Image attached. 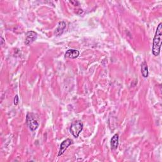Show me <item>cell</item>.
I'll list each match as a JSON object with an SVG mask.
<instances>
[{"label": "cell", "mask_w": 162, "mask_h": 162, "mask_svg": "<svg viewBox=\"0 0 162 162\" xmlns=\"http://www.w3.org/2000/svg\"><path fill=\"white\" fill-rule=\"evenodd\" d=\"M161 38H162V24L160 23L157 27V31L153 39L152 53L154 56H157L160 55L161 46Z\"/></svg>", "instance_id": "cell-1"}, {"label": "cell", "mask_w": 162, "mask_h": 162, "mask_svg": "<svg viewBox=\"0 0 162 162\" xmlns=\"http://www.w3.org/2000/svg\"><path fill=\"white\" fill-rule=\"evenodd\" d=\"M27 124L28 127V128L32 132L35 131L39 125L38 120L35 118V115L32 113H28L27 115L26 118Z\"/></svg>", "instance_id": "cell-2"}, {"label": "cell", "mask_w": 162, "mask_h": 162, "mask_svg": "<svg viewBox=\"0 0 162 162\" xmlns=\"http://www.w3.org/2000/svg\"><path fill=\"white\" fill-rule=\"evenodd\" d=\"M83 127H84L83 123L81 121L77 120L74 122H73L71 124L70 126V133L73 135L74 137L77 138L79 137L81 131L82 130Z\"/></svg>", "instance_id": "cell-3"}, {"label": "cell", "mask_w": 162, "mask_h": 162, "mask_svg": "<svg viewBox=\"0 0 162 162\" xmlns=\"http://www.w3.org/2000/svg\"><path fill=\"white\" fill-rule=\"evenodd\" d=\"M72 143H73V141L72 140H70V139H67V140L63 141L60 145V151H59V153H58V157H60V156H62L63 153L65 152V151L67 149L68 146H70Z\"/></svg>", "instance_id": "cell-4"}, {"label": "cell", "mask_w": 162, "mask_h": 162, "mask_svg": "<svg viewBox=\"0 0 162 162\" xmlns=\"http://www.w3.org/2000/svg\"><path fill=\"white\" fill-rule=\"evenodd\" d=\"M38 34L36 32L34 31H28L26 34V38L25 43L26 45H29L32 44L34 40L37 39Z\"/></svg>", "instance_id": "cell-5"}, {"label": "cell", "mask_w": 162, "mask_h": 162, "mask_svg": "<svg viewBox=\"0 0 162 162\" xmlns=\"http://www.w3.org/2000/svg\"><path fill=\"white\" fill-rule=\"evenodd\" d=\"M79 54L80 53L78 50L71 49V50H68L66 51L65 56L66 58H68L75 59V58H77L79 56Z\"/></svg>", "instance_id": "cell-6"}, {"label": "cell", "mask_w": 162, "mask_h": 162, "mask_svg": "<svg viewBox=\"0 0 162 162\" xmlns=\"http://www.w3.org/2000/svg\"><path fill=\"white\" fill-rule=\"evenodd\" d=\"M66 28V24L65 22H64L63 21L60 22L58 23V27L56 28V31H55V34L57 36H60L61 34H63V31Z\"/></svg>", "instance_id": "cell-7"}, {"label": "cell", "mask_w": 162, "mask_h": 162, "mask_svg": "<svg viewBox=\"0 0 162 162\" xmlns=\"http://www.w3.org/2000/svg\"><path fill=\"white\" fill-rule=\"evenodd\" d=\"M111 148L112 149H116L119 144V136L118 134H115L112 138L111 141Z\"/></svg>", "instance_id": "cell-8"}, {"label": "cell", "mask_w": 162, "mask_h": 162, "mask_svg": "<svg viewBox=\"0 0 162 162\" xmlns=\"http://www.w3.org/2000/svg\"><path fill=\"white\" fill-rule=\"evenodd\" d=\"M141 72L143 77L146 78L148 77V67L146 62H144L141 65Z\"/></svg>", "instance_id": "cell-9"}, {"label": "cell", "mask_w": 162, "mask_h": 162, "mask_svg": "<svg viewBox=\"0 0 162 162\" xmlns=\"http://www.w3.org/2000/svg\"><path fill=\"white\" fill-rule=\"evenodd\" d=\"M19 96L18 95H16L15 97L14 98V105L15 106L16 105H18V104H19Z\"/></svg>", "instance_id": "cell-10"}, {"label": "cell", "mask_w": 162, "mask_h": 162, "mask_svg": "<svg viewBox=\"0 0 162 162\" xmlns=\"http://www.w3.org/2000/svg\"><path fill=\"white\" fill-rule=\"evenodd\" d=\"M71 3H72L74 5H79V3L77 1H70Z\"/></svg>", "instance_id": "cell-11"}, {"label": "cell", "mask_w": 162, "mask_h": 162, "mask_svg": "<svg viewBox=\"0 0 162 162\" xmlns=\"http://www.w3.org/2000/svg\"><path fill=\"white\" fill-rule=\"evenodd\" d=\"M3 43H4V39L3 38H2V45L3 44Z\"/></svg>", "instance_id": "cell-12"}]
</instances>
